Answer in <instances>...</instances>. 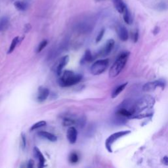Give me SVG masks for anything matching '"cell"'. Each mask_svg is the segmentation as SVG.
<instances>
[{
  "mask_svg": "<svg viewBox=\"0 0 168 168\" xmlns=\"http://www.w3.org/2000/svg\"><path fill=\"white\" fill-rule=\"evenodd\" d=\"M34 166V161L32 160H30L29 161H28V167H33Z\"/></svg>",
  "mask_w": 168,
  "mask_h": 168,
  "instance_id": "cell-33",
  "label": "cell"
},
{
  "mask_svg": "<svg viewBox=\"0 0 168 168\" xmlns=\"http://www.w3.org/2000/svg\"><path fill=\"white\" fill-rule=\"evenodd\" d=\"M93 60V55L89 50H86L85 55L84 56V57L82 60V63H84L85 62H91Z\"/></svg>",
  "mask_w": 168,
  "mask_h": 168,
  "instance_id": "cell-21",
  "label": "cell"
},
{
  "mask_svg": "<svg viewBox=\"0 0 168 168\" xmlns=\"http://www.w3.org/2000/svg\"><path fill=\"white\" fill-rule=\"evenodd\" d=\"M160 32V28L158 26H156L154 28V29L153 30V34L154 35H156L158 34V33Z\"/></svg>",
  "mask_w": 168,
  "mask_h": 168,
  "instance_id": "cell-32",
  "label": "cell"
},
{
  "mask_svg": "<svg viewBox=\"0 0 168 168\" xmlns=\"http://www.w3.org/2000/svg\"><path fill=\"white\" fill-rule=\"evenodd\" d=\"M70 161L72 164H76L77 163L78 160H79V156L76 152H72L70 155V158H69Z\"/></svg>",
  "mask_w": 168,
  "mask_h": 168,
  "instance_id": "cell-24",
  "label": "cell"
},
{
  "mask_svg": "<svg viewBox=\"0 0 168 168\" xmlns=\"http://www.w3.org/2000/svg\"><path fill=\"white\" fill-rule=\"evenodd\" d=\"M123 20L125 21V22L127 24H131L132 22V15H131L130 11L128 9V8L126 7L125 10L123 11Z\"/></svg>",
  "mask_w": 168,
  "mask_h": 168,
  "instance_id": "cell-18",
  "label": "cell"
},
{
  "mask_svg": "<svg viewBox=\"0 0 168 168\" xmlns=\"http://www.w3.org/2000/svg\"><path fill=\"white\" fill-rule=\"evenodd\" d=\"M47 125V123L46 121H40L38 122H37L36 123H34V125L31 127L30 128V131H34V130H36L37 129H39L40 127H44Z\"/></svg>",
  "mask_w": 168,
  "mask_h": 168,
  "instance_id": "cell-22",
  "label": "cell"
},
{
  "mask_svg": "<svg viewBox=\"0 0 168 168\" xmlns=\"http://www.w3.org/2000/svg\"><path fill=\"white\" fill-rule=\"evenodd\" d=\"M113 3L114 7L118 13H123L124 10H125L126 7H127L123 0H113Z\"/></svg>",
  "mask_w": 168,
  "mask_h": 168,
  "instance_id": "cell-15",
  "label": "cell"
},
{
  "mask_svg": "<svg viewBox=\"0 0 168 168\" xmlns=\"http://www.w3.org/2000/svg\"><path fill=\"white\" fill-rule=\"evenodd\" d=\"M21 148H22V150H24L26 148V139L25 135H24L23 133H21Z\"/></svg>",
  "mask_w": 168,
  "mask_h": 168,
  "instance_id": "cell-26",
  "label": "cell"
},
{
  "mask_svg": "<svg viewBox=\"0 0 168 168\" xmlns=\"http://www.w3.org/2000/svg\"><path fill=\"white\" fill-rule=\"evenodd\" d=\"M76 123L78 124V126L79 127H84L85 126V118H81L79 120H78L76 121Z\"/></svg>",
  "mask_w": 168,
  "mask_h": 168,
  "instance_id": "cell-28",
  "label": "cell"
},
{
  "mask_svg": "<svg viewBox=\"0 0 168 168\" xmlns=\"http://www.w3.org/2000/svg\"><path fill=\"white\" fill-rule=\"evenodd\" d=\"M109 65V60L107 59L98 60L93 63L90 68L91 73L94 76H98L103 74Z\"/></svg>",
  "mask_w": 168,
  "mask_h": 168,
  "instance_id": "cell-3",
  "label": "cell"
},
{
  "mask_svg": "<svg viewBox=\"0 0 168 168\" xmlns=\"http://www.w3.org/2000/svg\"><path fill=\"white\" fill-rule=\"evenodd\" d=\"M14 5L16 9L18 11H25L28 7V5L26 3L21 1L15 2Z\"/></svg>",
  "mask_w": 168,
  "mask_h": 168,
  "instance_id": "cell-20",
  "label": "cell"
},
{
  "mask_svg": "<svg viewBox=\"0 0 168 168\" xmlns=\"http://www.w3.org/2000/svg\"><path fill=\"white\" fill-rule=\"evenodd\" d=\"M76 123V121L72 119V118H65L63 120L64 126H72L73 125H75Z\"/></svg>",
  "mask_w": 168,
  "mask_h": 168,
  "instance_id": "cell-23",
  "label": "cell"
},
{
  "mask_svg": "<svg viewBox=\"0 0 168 168\" xmlns=\"http://www.w3.org/2000/svg\"><path fill=\"white\" fill-rule=\"evenodd\" d=\"M49 95V90L43 87H40L38 89V96H37V100L38 102L42 103L45 101Z\"/></svg>",
  "mask_w": 168,
  "mask_h": 168,
  "instance_id": "cell-10",
  "label": "cell"
},
{
  "mask_svg": "<svg viewBox=\"0 0 168 168\" xmlns=\"http://www.w3.org/2000/svg\"><path fill=\"white\" fill-rule=\"evenodd\" d=\"M131 132H131V131H129V130L121 131V132H118L114 133L113 134H112L111 135H110L105 141V147H106V148H107V150L110 153L113 152L112 146H113L114 143L118 139L122 138V137H124L127 135L130 134Z\"/></svg>",
  "mask_w": 168,
  "mask_h": 168,
  "instance_id": "cell-4",
  "label": "cell"
},
{
  "mask_svg": "<svg viewBox=\"0 0 168 168\" xmlns=\"http://www.w3.org/2000/svg\"><path fill=\"white\" fill-rule=\"evenodd\" d=\"M116 32H117L118 37H119V38L122 41H126L128 40V37H129L128 32L125 26H123L122 25L118 26L116 27Z\"/></svg>",
  "mask_w": 168,
  "mask_h": 168,
  "instance_id": "cell-9",
  "label": "cell"
},
{
  "mask_svg": "<svg viewBox=\"0 0 168 168\" xmlns=\"http://www.w3.org/2000/svg\"><path fill=\"white\" fill-rule=\"evenodd\" d=\"M31 28H32V26H31L30 24H26L25 26H24V31H25L26 32H28Z\"/></svg>",
  "mask_w": 168,
  "mask_h": 168,
  "instance_id": "cell-30",
  "label": "cell"
},
{
  "mask_svg": "<svg viewBox=\"0 0 168 168\" xmlns=\"http://www.w3.org/2000/svg\"><path fill=\"white\" fill-rule=\"evenodd\" d=\"M9 26V18L7 17H3L0 18V32H4L7 30Z\"/></svg>",
  "mask_w": 168,
  "mask_h": 168,
  "instance_id": "cell-16",
  "label": "cell"
},
{
  "mask_svg": "<svg viewBox=\"0 0 168 168\" xmlns=\"http://www.w3.org/2000/svg\"><path fill=\"white\" fill-rule=\"evenodd\" d=\"M24 38V37H22V38H21V37L19 36H16L15 38H13V40L11 41L7 53L11 54V53H13L15 49L17 46L18 44V43H21L23 40Z\"/></svg>",
  "mask_w": 168,
  "mask_h": 168,
  "instance_id": "cell-14",
  "label": "cell"
},
{
  "mask_svg": "<svg viewBox=\"0 0 168 168\" xmlns=\"http://www.w3.org/2000/svg\"><path fill=\"white\" fill-rule=\"evenodd\" d=\"M129 56V52H123L117 57L114 63L109 70V77L111 78L118 76L126 66Z\"/></svg>",
  "mask_w": 168,
  "mask_h": 168,
  "instance_id": "cell-1",
  "label": "cell"
},
{
  "mask_svg": "<svg viewBox=\"0 0 168 168\" xmlns=\"http://www.w3.org/2000/svg\"><path fill=\"white\" fill-rule=\"evenodd\" d=\"M47 43H48V41L46 40H43L42 41H41L38 47V49H37V52L40 53L43 50V49L47 46Z\"/></svg>",
  "mask_w": 168,
  "mask_h": 168,
  "instance_id": "cell-25",
  "label": "cell"
},
{
  "mask_svg": "<svg viewBox=\"0 0 168 168\" xmlns=\"http://www.w3.org/2000/svg\"><path fill=\"white\" fill-rule=\"evenodd\" d=\"M68 61H69V56L68 55L64 56V57H62V59L60 60L59 65L57 67V73L58 76H60L62 74V71H63V68L67 65Z\"/></svg>",
  "mask_w": 168,
  "mask_h": 168,
  "instance_id": "cell-11",
  "label": "cell"
},
{
  "mask_svg": "<svg viewBox=\"0 0 168 168\" xmlns=\"http://www.w3.org/2000/svg\"><path fill=\"white\" fill-rule=\"evenodd\" d=\"M38 135L41 138L46 139L47 140L51 141V142H56L57 141V137L56 135L49 133L47 132H43V131H41V132L38 133Z\"/></svg>",
  "mask_w": 168,
  "mask_h": 168,
  "instance_id": "cell-13",
  "label": "cell"
},
{
  "mask_svg": "<svg viewBox=\"0 0 168 168\" xmlns=\"http://www.w3.org/2000/svg\"><path fill=\"white\" fill-rule=\"evenodd\" d=\"M161 161H162V163L164 165L168 166V156H165L163 158L162 160H161Z\"/></svg>",
  "mask_w": 168,
  "mask_h": 168,
  "instance_id": "cell-31",
  "label": "cell"
},
{
  "mask_svg": "<svg viewBox=\"0 0 168 168\" xmlns=\"http://www.w3.org/2000/svg\"><path fill=\"white\" fill-rule=\"evenodd\" d=\"M82 78V76L80 74L70 70H66L59 78V83L61 87H70L78 84Z\"/></svg>",
  "mask_w": 168,
  "mask_h": 168,
  "instance_id": "cell-2",
  "label": "cell"
},
{
  "mask_svg": "<svg viewBox=\"0 0 168 168\" xmlns=\"http://www.w3.org/2000/svg\"><path fill=\"white\" fill-rule=\"evenodd\" d=\"M138 38H139V32L138 30H137L136 32H135L134 35H133V40L134 42H137L138 41Z\"/></svg>",
  "mask_w": 168,
  "mask_h": 168,
  "instance_id": "cell-29",
  "label": "cell"
},
{
  "mask_svg": "<svg viewBox=\"0 0 168 168\" xmlns=\"http://www.w3.org/2000/svg\"><path fill=\"white\" fill-rule=\"evenodd\" d=\"M104 32H105V30H104V28H103V29L100 31V32L98 33V36H97V38H96V43H98V42H100V41H101V40L103 39V36H104Z\"/></svg>",
  "mask_w": 168,
  "mask_h": 168,
  "instance_id": "cell-27",
  "label": "cell"
},
{
  "mask_svg": "<svg viewBox=\"0 0 168 168\" xmlns=\"http://www.w3.org/2000/svg\"><path fill=\"white\" fill-rule=\"evenodd\" d=\"M155 103L154 98L152 97L148 96L142 98L140 100L138 103L136 104L135 112L136 113H141V111L145 110L146 109L151 108Z\"/></svg>",
  "mask_w": 168,
  "mask_h": 168,
  "instance_id": "cell-5",
  "label": "cell"
},
{
  "mask_svg": "<svg viewBox=\"0 0 168 168\" xmlns=\"http://www.w3.org/2000/svg\"><path fill=\"white\" fill-rule=\"evenodd\" d=\"M66 137L68 141L71 144H75L78 138V132L77 129L72 126H70L67 130Z\"/></svg>",
  "mask_w": 168,
  "mask_h": 168,
  "instance_id": "cell-8",
  "label": "cell"
},
{
  "mask_svg": "<svg viewBox=\"0 0 168 168\" xmlns=\"http://www.w3.org/2000/svg\"><path fill=\"white\" fill-rule=\"evenodd\" d=\"M34 152L35 154V156L37 157V158L39 160V167H43L45 166L46 163V159L43 156V154L41 152V151L39 150L37 146H35L34 148Z\"/></svg>",
  "mask_w": 168,
  "mask_h": 168,
  "instance_id": "cell-12",
  "label": "cell"
},
{
  "mask_svg": "<svg viewBox=\"0 0 168 168\" xmlns=\"http://www.w3.org/2000/svg\"><path fill=\"white\" fill-rule=\"evenodd\" d=\"M114 45L115 41L114 40H108L107 43H106V44L104 45L103 48L100 51V52H99V55H100L101 57H106V56L108 55L111 53V51H113Z\"/></svg>",
  "mask_w": 168,
  "mask_h": 168,
  "instance_id": "cell-7",
  "label": "cell"
},
{
  "mask_svg": "<svg viewBox=\"0 0 168 168\" xmlns=\"http://www.w3.org/2000/svg\"><path fill=\"white\" fill-rule=\"evenodd\" d=\"M133 113L132 112H131L126 108H120L117 111L116 114H118V116H124V117H131L133 115Z\"/></svg>",
  "mask_w": 168,
  "mask_h": 168,
  "instance_id": "cell-19",
  "label": "cell"
},
{
  "mask_svg": "<svg viewBox=\"0 0 168 168\" xmlns=\"http://www.w3.org/2000/svg\"><path fill=\"white\" fill-rule=\"evenodd\" d=\"M97 1H103V0H97Z\"/></svg>",
  "mask_w": 168,
  "mask_h": 168,
  "instance_id": "cell-34",
  "label": "cell"
},
{
  "mask_svg": "<svg viewBox=\"0 0 168 168\" xmlns=\"http://www.w3.org/2000/svg\"><path fill=\"white\" fill-rule=\"evenodd\" d=\"M127 85V83H125V84H123L118 87H117V88L114 90L113 93H112V98H114L119 95L120 93L121 92H122L124 89H125Z\"/></svg>",
  "mask_w": 168,
  "mask_h": 168,
  "instance_id": "cell-17",
  "label": "cell"
},
{
  "mask_svg": "<svg viewBox=\"0 0 168 168\" xmlns=\"http://www.w3.org/2000/svg\"><path fill=\"white\" fill-rule=\"evenodd\" d=\"M165 83L161 80H156L154 82H148L142 88V90L146 92H151L156 89L158 87H160L161 88H164Z\"/></svg>",
  "mask_w": 168,
  "mask_h": 168,
  "instance_id": "cell-6",
  "label": "cell"
}]
</instances>
